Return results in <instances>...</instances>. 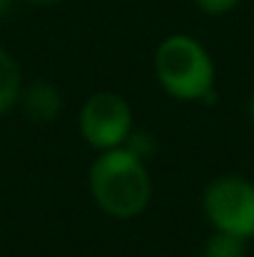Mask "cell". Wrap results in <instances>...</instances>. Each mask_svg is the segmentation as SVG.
Segmentation results:
<instances>
[{"label": "cell", "instance_id": "1", "mask_svg": "<svg viewBox=\"0 0 254 257\" xmlns=\"http://www.w3.org/2000/svg\"><path fill=\"white\" fill-rule=\"evenodd\" d=\"M87 192L95 207L112 220L127 222L145 215L155 192L147 160L125 145L97 153L87 170Z\"/></svg>", "mask_w": 254, "mask_h": 257}, {"label": "cell", "instance_id": "2", "mask_svg": "<svg viewBox=\"0 0 254 257\" xmlns=\"http://www.w3.org/2000/svg\"><path fill=\"white\" fill-rule=\"evenodd\" d=\"M152 75L177 102H212L217 95V65L202 40L189 33H169L152 53Z\"/></svg>", "mask_w": 254, "mask_h": 257}, {"label": "cell", "instance_id": "3", "mask_svg": "<svg viewBox=\"0 0 254 257\" xmlns=\"http://www.w3.org/2000/svg\"><path fill=\"white\" fill-rule=\"evenodd\" d=\"M199 205L212 230L254 240V180L239 172L217 175L204 185Z\"/></svg>", "mask_w": 254, "mask_h": 257}, {"label": "cell", "instance_id": "4", "mask_svg": "<svg viewBox=\"0 0 254 257\" xmlns=\"http://www.w3.org/2000/svg\"><path fill=\"white\" fill-rule=\"evenodd\" d=\"M132 105L115 90H95L78 110V133L95 153L122 148L135 130Z\"/></svg>", "mask_w": 254, "mask_h": 257}, {"label": "cell", "instance_id": "5", "mask_svg": "<svg viewBox=\"0 0 254 257\" xmlns=\"http://www.w3.org/2000/svg\"><path fill=\"white\" fill-rule=\"evenodd\" d=\"M18 107L23 110V115L30 122L48 125V122H55L60 117V112L65 107V100H63V92L55 83L33 80V83H25Z\"/></svg>", "mask_w": 254, "mask_h": 257}, {"label": "cell", "instance_id": "6", "mask_svg": "<svg viewBox=\"0 0 254 257\" xmlns=\"http://www.w3.org/2000/svg\"><path fill=\"white\" fill-rule=\"evenodd\" d=\"M23 87H25V78L18 58L0 45V117L10 115L20 105Z\"/></svg>", "mask_w": 254, "mask_h": 257}, {"label": "cell", "instance_id": "7", "mask_svg": "<svg viewBox=\"0 0 254 257\" xmlns=\"http://www.w3.org/2000/svg\"><path fill=\"white\" fill-rule=\"evenodd\" d=\"M247 245L249 242L242 237L212 230V235L202 245V257H247Z\"/></svg>", "mask_w": 254, "mask_h": 257}, {"label": "cell", "instance_id": "8", "mask_svg": "<svg viewBox=\"0 0 254 257\" xmlns=\"http://www.w3.org/2000/svg\"><path fill=\"white\" fill-rule=\"evenodd\" d=\"M192 3H194V8H197L199 13H204V15H209V18L229 15V13H234V10L242 5V0H192Z\"/></svg>", "mask_w": 254, "mask_h": 257}, {"label": "cell", "instance_id": "9", "mask_svg": "<svg viewBox=\"0 0 254 257\" xmlns=\"http://www.w3.org/2000/svg\"><path fill=\"white\" fill-rule=\"evenodd\" d=\"M125 148H130L135 155H140V158H150L152 153H155V138L147 133V130H140V127H135L132 130V135H130V140L125 143Z\"/></svg>", "mask_w": 254, "mask_h": 257}, {"label": "cell", "instance_id": "10", "mask_svg": "<svg viewBox=\"0 0 254 257\" xmlns=\"http://www.w3.org/2000/svg\"><path fill=\"white\" fill-rule=\"evenodd\" d=\"M18 3H25V5H30V8H55V5H60L63 0H18Z\"/></svg>", "mask_w": 254, "mask_h": 257}, {"label": "cell", "instance_id": "11", "mask_svg": "<svg viewBox=\"0 0 254 257\" xmlns=\"http://www.w3.org/2000/svg\"><path fill=\"white\" fill-rule=\"evenodd\" d=\"M15 3H18V0H0V20H3V18H8V15L13 13Z\"/></svg>", "mask_w": 254, "mask_h": 257}, {"label": "cell", "instance_id": "12", "mask_svg": "<svg viewBox=\"0 0 254 257\" xmlns=\"http://www.w3.org/2000/svg\"><path fill=\"white\" fill-rule=\"evenodd\" d=\"M247 115H249V120L254 122V90L249 92V97H247Z\"/></svg>", "mask_w": 254, "mask_h": 257}]
</instances>
